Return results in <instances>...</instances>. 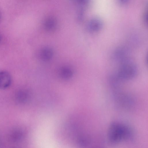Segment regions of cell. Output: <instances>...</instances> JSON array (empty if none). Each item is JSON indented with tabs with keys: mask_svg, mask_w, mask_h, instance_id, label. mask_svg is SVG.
Instances as JSON below:
<instances>
[{
	"mask_svg": "<svg viewBox=\"0 0 148 148\" xmlns=\"http://www.w3.org/2000/svg\"><path fill=\"white\" fill-rule=\"evenodd\" d=\"M118 70L114 76V82L118 83L120 81L127 80L134 78L137 73L136 64L127 58L119 62Z\"/></svg>",
	"mask_w": 148,
	"mask_h": 148,
	"instance_id": "1",
	"label": "cell"
},
{
	"mask_svg": "<svg viewBox=\"0 0 148 148\" xmlns=\"http://www.w3.org/2000/svg\"><path fill=\"white\" fill-rule=\"evenodd\" d=\"M108 139L112 145H116L123 140L122 124L115 122L111 124L108 129Z\"/></svg>",
	"mask_w": 148,
	"mask_h": 148,
	"instance_id": "2",
	"label": "cell"
},
{
	"mask_svg": "<svg viewBox=\"0 0 148 148\" xmlns=\"http://www.w3.org/2000/svg\"><path fill=\"white\" fill-rule=\"evenodd\" d=\"M11 82V77L7 71H0V88L4 89L10 86Z\"/></svg>",
	"mask_w": 148,
	"mask_h": 148,
	"instance_id": "3",
	"label": "cell"
},
{
	"mask_svg": "<svg viewBox=\"0 0 148 148\" xmlns=\"http://www.w3.org/2000/svg\"><path fill=\"white\" fill-rule=\"evenodd\" d=\"M103 26L101 19L98 18H94L91 19L88 25V29L92 32H96L101 29Z\"/></svg>",
	"mask_w": 148,
	"mask_h": 148,
	"instance_id": "4",
	"label": "cell"
},
{
	"mask_svg": "<svg viewBox=\"0 0 148 148\" xmlns=\"http://www.w3.org/2000/svg\"><path fill=\"white\" fill-rule=\"evenodd\" d=\"M60 73L62 77L64 79H68L71 77L73 72L70 69L64 68L61 70Z\"/></svg>",
	"mask_w": 148,
	"mask_h": 148,
	"instance_id": "5",
	"label": "cell"
}]
</instances>
